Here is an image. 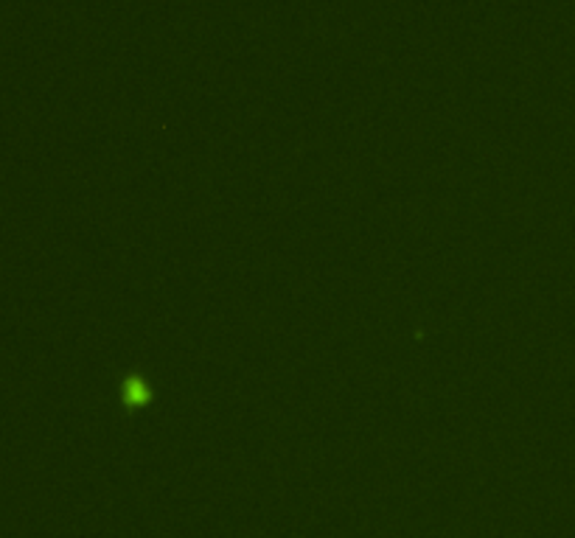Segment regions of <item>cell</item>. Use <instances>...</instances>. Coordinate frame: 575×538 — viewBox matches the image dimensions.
Masks as SVG:
<instances>
[{
    "instance_id": "6da1fadb",
    "label": "cell",
    "mask_w": 575,
    "mask_h": 538,
    "mask_svg": "<svg viewBox=\"0 0 575 538\" xmlns=\"http://www.w3.org/2000/svg\"><path fill=\"white\" fill-rule=\"evenodd\" d=\"M127 390H129V401H135V404H143V401H146V395H149V393L141 387V379H129Z\"/></svg>"
}]
</instances>
